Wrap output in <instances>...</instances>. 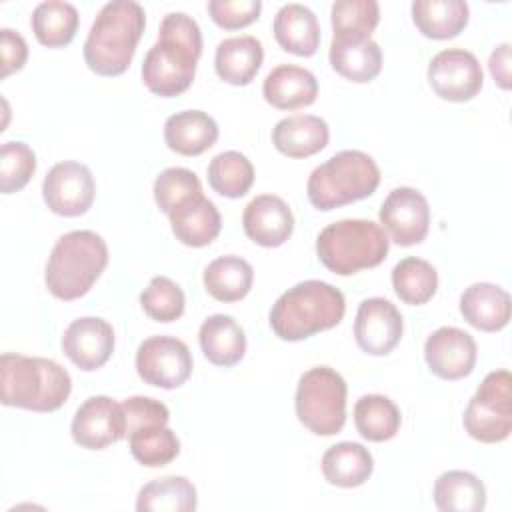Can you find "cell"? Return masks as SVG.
Listing matches in <instances>:
<instances>
[{"label":"cell","instance_id":"6da1fadb","mask_svg":"<svg viewBox=\"0 0 512 512\" xmlns=\"http://www.w3.org/2000/svg\"><path fill=\"white\" fill-rule=\"evenodd\" d=\"M202 54V34L194 18L170 12L162 18L158 40L142 62V80L158 96L172 98L190 88Z\"/></svg>","mask_w":512,"mask_h":512},{"label":"cell","instance_id":"7a4b0ae2","mask_svg":"<svg viewBox=\"0 0 512 512\" xmlns=\"http://www.w3.org/2000/svg\"><path fill=\"white\" fill-rule=\"evenodd\" d=\"M146 26V12L134 0L104 4L84 42V60L100 76H118L130 66Z\"/></svg>","mask_w":512,"mask_h":512},{"label":"cell","instance_id":"3957f363","mask_svg":"<svg viewBox=\"0 0 512 512\" xmlns=\"http://www.w3.org/2000/svg\"><path fill=\"white\" fill-rule=\"evenodd\" d=\"M0 390L4 406L54 412L68 400L72 378L50 358L6 352L0 358Z\"/></svg>","mask_w":512,"mask_h":512},{"label":"cell","instance_id":"277c9868","mask_svg":"<svg viewBox=\"0 0 512 512\" xmlns=\"http://www.w3.org/2000/svg\"><path fill=\"white\" fill-rule=\"evenodd\" d=\"M344 294L328 282L304 280L288 288L270 310V326L280 340L298 342L340 324Z\"/></svg>","mask_w":512,"mask_h":512},{"label":"cell","instance_id":"5b68a950","mask_svg":"<svg viewBox=\"0 0 512 512\" xmlns=\"http://www.w3.org/2000/svg\"><path fill=\"white\" fill-rule=\"evenodd\" d=\"M108 264V246L92 230H72L60 236L48 256L46 286L60 300L84 296Z\"/></svg>","mask_w":512,"mask_h":512},{"label":"cell","instance_id":"8992f818","mask_svg":"<svg viewBox=\"0 0 512 512\" xmlns=\"http://www.w3.org/2000/svg\"><path fill=\"white\" fill-rule=\"evenodd\" d=\"M380 170L372 156L360 150H342L312 170L306 192L318 210H332L374 194Z\"/></svg>","mask_w":512,"mask_h":512},{"label":"cell","instance_id":"52a82bcc","mask_svg":"<svg viewBox=\"0 0 512 512\" xmlns=\"http://www.w3.org/2000/svg\"><path fill=\"white\" fill-rule=\"evenodd\" d=\"M388 236L372 220H338L328 224L316 238L320 262L334 274L350 276L378 266L388 254Z\"/></svg>","mask_w":512,"mask_h":512},{"label":"cell","instance_id":"ba28073f","mask_svg":"<svg viewBox=\"0 0 512 512\" xmlns=\"http://www.w3.org/2000/svg\"><path fill=\"white\" fill-rule=\"evenodd\" d=\"M294 406L310 432L338 434L346 422V380L330 366H314L300 376Z\"/></svg>","mask_w":512,"mask_h":512},{"label":"cell","instance_id":"9c48e42d","mask_svg":"<svg viewBox=\"0 0 512 512\" xmlns=\"http://www.w3.org/2000/svg\"><path fill=\"white\" fill-rule=\"evenodd\" d=\"M466 432L486 444L502 442L512 432V376L508 370L490 372L464 412Z\"/></svg>","mask_w":512,"mask_h":512},{"label":"cell","instance_id":"30bf717a","mask_svg":"<svg viewBox=\"0 0 512 512\" xmlns=\"http://www.w3.org/2000/svg\"><path fill=\"white\" fill-rule=\"evenodd\" d=\"M138 376L158 388H178L192 374L190 348L174 336H150L136 352Z\"/></svg>","mask_w":512,"mask_h":512},{"label":"cell","instance_id":"8fae6325","mask_svg":"<svg viewBox=\"0 0 512 512\" xmlns=\"http://www.w3.org/2000/svg\"><path fill=\"white\" fill-rule=\"evenodd\" d=\"M428 82L442 100L466 102L480 92L484 72L472 52L464 48H446L430 60Z\"/></svg>","mask_w":512,"mask_h":512},{"label":"cell","instance_id":"7c38bea8","mask_svg":"<svg viewBox=\"0 0 512 512\" xmlns=\"http://www.w3.org/2000/svg\"><path fill=\"white\" fill-rule=\"evenodd\" d=\"M96 186L88 166L80 162H58L50 168L42 182L46 206L60 216H82L94 202Z\"/></svg>","mask_w":512,"mask_h":512},{"label":"cell","instance_id":"4fadbf2b","mask_svg":"<svg viewBox=\"0 0 512 512\" xmlns=\"http://www.w3.org/2000/svg\"><path fill=\"white\" fill-rule=\"evenodd\" d=\"M378 216L390 238L400 246L420 244L428 234L430 206L416 188H394L382 202Z\"/></svg>","mask_w":512,"mask_h":512},{"label":"cell","instance_id":"5bb4252c","mask_svg":"<svg viewBox=\"0 0 512 512\" xmlns=\"http://www.w3.org/2000/svg\"><path fill=\"white\" fill-rule=\"evenodd\" d=\"M72 438L88 450H104L126 436L124 414L108 396H90L72 418Z\"/></svg>","mask_w":512,"mask_h":512},{"label":"cell","instance_id":"9a60e30c","mask_svg":"<svg viewBox=\"0 0 512 512\" xmlns=\"http://www.w3.org/2000/svg\"><path fill=\"white\" fill-rule=\"evenodd\" d=\"M402 314L384 298H368L360 302L354 320L356 344L372 356L390 354L402 338Z\"/></svg>","mask_w":512,"mask_h":512},{"label":"cell","instance_id":"2e32d148","mask_svg":"<svg viewBox=\"0 0 512 512\" xmlns=\"http://www.w3.org/2000/svg\"><path fill=\"white\" fill-rule=\"evenodd\" d=\"M474 338L454 326L434 330L424 344V358L428 368L444 380H460L474 370L476 364Z\"/></svg>","mask_w":512,"mask_h":512},{"label":"cell","instance_id":"e0dca14e","mask_svg":"<svg viewBox=\"0 0 512 512\" xmlns=\"http://www.w3.org/2000/svg\"><path fill=\"white\" fill-rule=\"evenodd\" d=\"M62 350L80 370H96L114 352V330L98 316L78 318L64 330Z\"/></svg>","mask_w":512,"mask_h":512},{"label":"cell","instance_id":"ac0fdd59","mask_svg":"<svg viewBox=\"0 0 512 512\" xmlns=\"http://www.w3.org/2000/svg\"><path fill=\"white\" fill-rule=\"evenodd\" d=\"M242 226L252 242L264 248H276L290 238L294 230V216L280 196L260 194L246 204Z\"/></svg>","mask_w":512,"mask_h":512},{"label":"cell","instance_id":"d6986e66","mask_svg":"<svg viewBox=\"0 0 512 512\" xmlns=\"http://www.w3.org/2000/svg\"><path fill=\"white\" fill-rule=\"evenodd\" d=\"M262 94L278 110H298L316 100L318 80L302 66L280 64L264 78Z\"/></svg>","mask_w":512,"mask_h":512},{"label":"cell","instance_id":"ffe728a7","mask_svg":"<svg viewBox=\"0 0 512 512\" xmlns=\"http://www.w3.org/2000/svg\"><path fill=\"white\" fill-rule=\"evenodd\" d=\"M168 216L176 240L192 248L208 246L220 234L222 228L218 208L204 194L184 200Z\"/></svg>","mask_w":512,"mask_h":512},{"label":"cell","instance_id":"44dd1931","mask_svg":"<svg viewBox=\"0 0 512 512\" xmlns=\"http://www.w3.org/2000/svg\"><path fill=\"white\" fill-rule=\"evenodd\" d=\"M510 294L490 282L470 284L460 296V312L464 320L482 330H502L510 320Z\"/></svg>","mask_w":512,"mask_h":512},{"label":"cell","instance_id":"7402d4cb","mask_svg":"<svg viewBox=\"0 0 512 512\" xmlns=\"http://www.w3.org/2000/svg\"><path fill=\"white\" fill-rule=\"evenodd\" d=\"M330 138L324 118L314 114H294L282 118L272 130V142L288 158H308L320 152Z\"/></svg>","mask_w":512,"mask_h":512},{"label":"cell","instance_id":"603a6c76","mask_svg":"<svg viewBox=\"0 0 512 512\" xmlns=\"http://www.w3.org/2000/svg\"><path fill=\"white\" fill-rule=\"evenodd\" d=\"M276 42L296 56H312L320 44V24L316 14L298 2L284 4L272 24Z\"/></svg>","mask_w":512,"mask_h":512},{"label":"cell","instance_id":"cb8c5ba5","mask_svg":"<svg viewBox=\"0 0 512 512\" xmlns=\"http://www.w3.org/2000/svg\"><path fill=\"white\" fill-rule=\"evenodd\" d=\"M262 60L264 48L256 36H232L218 44L214 68L224 82L234 86H246L258 74Z\"/></svg>","mask_w":512,"mask_h":512},{"label":"cell","instance_id":"d4e9b609","mask_svg":"<svg viewBox=\"0 0 512 512\" xmlns=\"http://www.w3.org/2000/svg\"><path fill=\"white\" fill-rule=\"evenodd\" d=\"M164 140L182 156H198L218 140V124L202 110L176 112L164 124Z\"/></svg>","mask_w":512,"mask_h":512},{"label":"cell","instance_id":"484cf974","mask_svg":"<svg viewBox=\"0 0 512 512\" xmlns=\"http://www.w3.org/2000/svg\"><path fill=\"white\" fill-rule=\"evenodd\" d=\"M200 348L214 366L230 368L244 358L246 334L242 326L226 314L208 316L198 332Z\"/></svg>","mask_w":512,"mask_h":512},{"label":"cell","instance_id":"4316f807","mask_svg":"<svg viewBox=\"0 0 512 512\" xmlns=\"http://www.w3.org/2000/svg\"><path fill=\"white\" fill-rule=\"evenodd\" d=\"M374 470V460L368 448L358 442H338L322 456L324 478L340 488L364 484Z\"/></svg>","mask_w":512,"mask_h":512},{"label":"cell","instance_id":"83f0119b","mask_svg":"<svg viewBox=\"0 0 512 512\" xmlns=\"http://www.w3.org/2000/svg\"><path fill=\"white\" fill-rule=\"evenodd\" d=\"M468 4L464 0H414L412 20L416 28L434 40L454 38L468 24Z\"/></svg>","mask_w":512,"mask_h":512},{"label":"cell","instance_id":"f1b7e54d","mask_svg":"<svg viewBox=\"0 0 512 512\" xmlns=\"http://www.w3.org/2000/svg\"><path fill=\"white\" fill-rule=\"evenodd\" d=\"M434 504L440 512H482L486 488L472 472L448 470L434 482Z\"/></svg>","mask_w":512,"mask_h":512},{"label":"cell","instance_id":"f546056e","mask_svg":"<svg viewBox=\"0 0 512 512\" xmlns=\"http://www.w3.org/2000/svg\"><path fill=\"white\" fill-rule=\"evenodd\" d=\"M332 68L352 82H370L380 74L382 50L372 40H336L330 44Z\"/></svg>","mask_w":512,"mask_h":512},{"label":"cell","instance_id":"4dcf8cb0","mask_svg":"<svg viewBox=\"0 0 512 512\" xmlns=\"http://www.w3.org/2000/svg\"><path fill=\"white\" fill-rule=\"evenodd\" d=\"M196 506V488L184 476L156 478L144 484L136 498L138 512H192Z\"/></svg>","mask_w":512,"mask_h":512},{"label":"cell","instance_id":"1f68e13d","mask_svg":"<svg viewBox=\"0 0 512 512\" xmlns=\"http://www.w3.org/2000/svg\"><path fill=\"white\" fill-rule=\"evenodd\" d=\"M254 280L252 266L240 256H220L212 260L204 270L206 292L220 302H238L242 300Z\"/></svg>","mask_w":512,"mask_h":512},{"label":"cell","instance_id":"d6a6232c","mask_svg":"<svg viewBox=\"0 0 512 512\" xmlns=\"http://www.w3.org/2000/svg\"><path fill=\"white\" fill-rule=\"evenodd\" d=\"M78 10L70 2L48 0L40 2L32 12V30L40 44L48 48H60L72 42L78 30Z\"/></svg>","mask_w":512,"mask_h":512},{"label":"cell","instance_id":"836d02e7","mask_svg":"<svg viewBox=\"0 0 512 512\" xmlns=\"http://www.w3.org/2000/svg\"><path fill=\"white\" fill-rule=\"evenodd\" d=\"M354 424L362 438L370 442H384L396 436L402 416L388 396L366 394L354 406Z\"/></svg>","mask_w":512,"mask_h":512},{"label":"cell","instance_id":"e575fe53","mask_svg":"<svg viewBox=\"0 0 512 512\" xmlns=\"http://www.w3.org/2000/svg\"><path fill=\"white\" fill-rule=\"evenodd\" d=\"M392 286L398 298L406 304H426L438 288V274L434 266L422 258L408 256L392 270Z\"/></svg>","mask_w":512,"mask_h":512},{"label":"cell","instance_id":"d590c367","mask_svg":"<svg viewBox=\"0 0 512 512\" xmlns=\"http://www.w3.org/2000/svg\"><path fill=\"white\" fill-rule=\"evenodd\" d=\"M254 182L252 162L236 150L216 154L208 164V184L226 198L244 196Z\"/></svg>","mask_w":512,"mask_h":512},{"label":"cell","instance_id":"8d00e7d4","mask_svg":"<svg viewBox=\"0 0 512 512\" xmlns=\"http://www.w3.org/2000/svg\"><path fill=\"white\" fill-rule=\"evenodd\" d=\"M332 30L336 40H366L380 20L376 0H338L332 4Z\"/></svg>","mask_w":512,"mask_h":512},{"label":"cell","instance_id":"74e56055","mask_svg":"<svg viewBox=\"0 0 512 512\" xmlns=\"http://www.w3.org/2000/svg\"><path fill=\"white\" fill-rule=\"evenodd\" d=\"M132 456L150 468L170 464L180 452L178 436L166 426L138 428L128 436Z\"/></svg>","mask_w":512,"mask_h":512},{"label":"cell","instance_id":"f35d334b","mask_svg":"<svg viewBox=\"0 0 512 512\" xmlns=\"http://www.w3.org/2000/svg\"><path fill=\"white\" fill-rule=\"evenodd\" d=\"M144 312L156 322H174L184 314V292L166 276H154L140 294Z\"/></svg>","mask_w":512,"mask_h":512},{"label":"cell","instance_id":"ab89813d","mask_svg":"<svg viewBox=\"0 0 512 512\" xmlns=\"http://www.w3.org/2000/svg\"><path fill=\"white\" fill-rule=\"evenodd\" d=\"M36 170V154L24 142H4L0 150V190L12 194L22 190Z\"/></svg>","mask_w":512,"mask_h":512},{"label":"cell","instance_id":"60d3db41","mask_svg":"<svg viewBox=\"0 0 512 512\" xmlns=\"http://www.w3.org/2000/svg\"><path fill=\"white\" fill-rule=\"evenodd\" d=\"M198 194H202V184L188 168H166L154 182V200L164 214H170L184 200Z\"/></svg>","mask_w":512,"mask_h":512},{"label":"cell","instance_id":"b9f144b4","mask_svg":"<svg viewBox=\"0 0 512 512\" xmlns=\"http://www.w3.org/2000/svg\"><path fill=\"white\" fill-rule=\"evenodd\" d=\"M122 414H124V424H126V436H130L138 428H148V426H166L170 420V412L166 404L160 400L148 398V396H132L126 398L122 404Z\"/></svg>","mask_w":512,"mask_h":512},{"label":"cell","instance_id":"7bdbcfd3","mask_svg":"<svg viewBox=\"0 0 512 512\" xmlns=\"http://www.w3.org/2000/svg\"><path fill=\"white\" fill-rule=\"evenodd\" d=\"M262 10L260 0H210L208 12L212 20L226 30H236L258 20Z\"/></svg>","mask_w":512,"mask_h":512},{"label":"cell","instance_id":"ee69618b","mask_svg":"<svg viewBox=\"0 0 512 512\" xmlns=\"http://www.w3.org/2000/svg\"><path fill=\"white\" fill-rule=\"evenodd\" d=\"M0 50H2V78L10 76L12 72H18L28 58V44L26 40L10 30L2 28L0 30Z\"/></svg>","mask_w":512,"mask_h":512},{"label":"cell","instance_id":"f6af8a7d","mask_svg":"<svg viewBox=\"0 0 512 512\" xmlns=\"http://www.w3.org/2000/svg\"><path fill=\"white\" fill-rule=\"evenodd\" d=\"M488 66H490V74L498 82V86L508 90L512 84L510 82V44L508 42L494 48V52L490 54Z\"/></svg>","mask_w":512,"mask_h":512}]
</instances>
